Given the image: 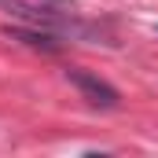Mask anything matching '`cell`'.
<instances>
[{
    "instance_id": "7a4b0ae2",
    "label": "cell",
    "mask_w": 158,
    "mask_h": 158,
    "mask_svg": "<svg viewBox=\"0 0 158 158\" xmlns=\"http://www.w3.org/2000/svg\"><path fill=\"white\" fill-rule=\"evenodd\" d=\"M4 33L11 40L30 44V48H40V52H59V48H63L59 33H52V30H44V26H7Z\"/></svg>"
},
{
    "instance_id": "6da1fadb",
    "label": "cell",
    "mask_w": 158,
    "mask_h": 158,
    "mask_svg": "<svg viewBox=\"0 0 158 158\" xmlns=\"http://www.w3.org/2000/svg\"><path fill=\"white\" fill-rule=\"evenodd\" d=\"M66 77L81 92V99H88V107H96V110H114L121 103L118 88L107 85L103 77H96V74H88V70H66Z\"/></svg>"
}]
</instances>
